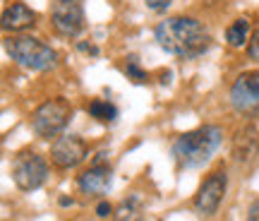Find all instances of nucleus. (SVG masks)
<instances>
[{"label": "nucleus", "instance_id": "1", "mask_svg": "<svg viewBox=\"0 0 259 221\" xmlns=\"http://www.w3.org/2000/svg\"><path fill=\"white\" fill-rule=\"evenodd\" d=\"M156 44L178 58H197L209 51L211 34L194 17H166L154 29Z\"/></svg>", "mask_w": 259, "mask_h": 221}, {"label": "nucleus", "instance_id": "2", "mask_svg": "<svg viewBox=\"0 0 259 221\" xmlns=\"http://www.w3.org/2000/svg\"><path fill=\"white\" fill-rule=\"evenodd\" d=\"M221 139L223 132L219 125H202L197 130L178 135L170 152H173V159L180 168H199L213 157Z\"/></svg>", "mask_w": 259, "mask_h": 221}, {"label": "nucleus", "instance_id": "3", "mask_svg": "<svg viewBox=\"0 0 259 221\" xmlns=\"http://www.w3.org/2000/svg\"><path fill=\"white\" fill-rule=\"evenodd\" d=\"M5 51L17 65L34 72L53 70L58 63V53L48 44H44L41 39L24 36V34H12L5 39Z\"/></svg>", "mask_w": 259, "mask_h": 221}, {"label": "nucleus", "instance_id": "4", "mask_svg": "<svg viewBox=\"0 0 259 221\" xmlns=\"http://www.w3.org/2000/svg\"><path fill=\"white\" fill-rule=\"evenodd\" d=\"M72 120V106L67 99L56 96V99H48L31 113V130L36 132V137L41 139H51L63 135V130L67 128V123Z\"/></svg>", "mask_w": 259, "mask_h": 221}, {"label": "nucleus", "instance_id": "5", "mask_svg": "<svg viewBox=\"0 0 259 221\" xmlns=\"http://www.w3.org/2000/svg\"><path fill=\"white\" fill-rule=\"evenodd\" d=\"M12 180L22 193H34L48 178V164L36 152H22L12 159Z\"/></svg>", "mask_w": 259, "mask_h": 221}, {"label": "nucleus", "instance_id": "6", "mask_svg": "<svg viewBox=\"0 0 259 221\" xmlns=\"http://www.w3.org/2000/svg\"><path fill=\"white\" fill-rule=\"evenodd\" d=\"M226 190H228L226 171H213L211 175L204 178V183L199 185V190L194 195V209L204 216H213L226 197Z\"/></svg>", "mask_w": 259, "mask_h": 221}, {"label": "nucleus", "instance_id": "7", "mask_svg": "<svg viewBox=\"0 0 259 221\" xmlns=\"http://www.w3.org/2000/svg\"><path fill=\"white\" fill-rule=\"evenodd\" d=\"M231 106L242 116L259 110V70H247L235 77L231 87Z\"/></svg>", "mask_w": 259, "mask_h": 221}, {"label": "nucleus", "instance_id": "8", "mask_svg": "<svg viewBox=\"0 0 259 221\" xmlns=\"http://www.w3.org/2000/svg\"><path fill=\"white\" fill-rule=\"evenodd\" d=\"M51 22L60 36H79L84 31V8L79 0H56L51 8Z\"/></svg>", "mask_w": 259, "mask_h": 221}, {"label": "nucleus", "instance_id": "9", "mask_svg": "<svg viewBox=\"0 0 259 221\" xmlns=\"http://www.w3.org/2000/svg\"><path fill=\"white\" fill-rule=\"evenodd\" d=\"M89 154V147L79 135H58L53 147H51V161L56 168H74L79 166Z\"/></svg>", "mask_w": 259, "mask_h": 221}, {"label": "nucleus", "instance_id": "10", "mask_svg": "<svg viewBox=\"0 0 259 221\" xmlns=\"http://www.w3.org/2000/svg\"><path fill=\"white\" fill-rule=\"evenodd\" d=\"M113 185V173L108 164H101V161H94V166H89L79 178H77V188L82 190L84 195H106Z\"/></svg>", "mask_w": 259, "mask_h": 221}, {"label": "nucleus", "instance_id": "11", "mask_svg": "<svg viewBox=\"0 0 259 221\" xmlns=\"http://www.w3.org/2000/svg\"><path fill=\"white\" fill-rule=\"evenodd\" d=\"M259 152V130L257 125H245L233 137V159L238 164H250Z\"/></svg>", "mask_w": 259, "mask_h": 221}, {"label": "nucleus", "instance_id": "12", "mask_svg": "<svg viewBox=\"0 0 259 221\" xmlns=\"http://www.w3.org/2000/svg\"><path fill=\"white\" fill-rule=\"evenodd\" d=\"M34 24H36V12L29 5H24V3H12L10 8H5L3 19H0L3 31H12V34L24 31V29L34 27Z\"/></svg>", "mask_w": 259, "mask_h": 221}, {"label": "nucleus", "instance_id": "13", "mask_svg": "<svg viewBox=\"0 0 259 221\" xmlns=\"http://www.w3.org/2000/svg\"><path fill=\"white\" fill-rule=\"evenodd\" d=\"M250 36H252V24H250V19H245V17H238L231 27L226 29V44L231 48H242L250 41Z\"/></svg>", "mask_w": 259, "mask_h": 221}, {"label": "nucleus", "instance_id": "14", "mask_svg": "<svg viewBox=\"0 0 259 221\" xmlns=\"http://www.w3.org/2000/svg\"><path fill=\"white\" fill-rule=\"evenodd\" d=\"M87 113L96 118L99 123H113V120L118 118V108L113 106L111 101H106V99H94L89 106H87Z\"/></svg>", "mask_w": 259, "mask_h": 221}, {"label": "nucleus", "instance_id": "15", "mask_svg": "<svg viewBox=\"0 0 259 221\" xmlns=\"http://www.w3.org/2000/svg\"><path fill=\"white\" fill-rule=\"evenodd\" d=\"M125 72H127V77L132 80L135 84H144L149 80V75L139 67V60H137V55H130L127 58V65H125Z\"/></svg>", "mask_w": 259, "mask_h": 221}, {"label": "nucleus", "instance_id": "16", "mask_svg": "<svg viewBox=\"0 0 259 221\" xmlns=\"http://www.w3.org/2000/svg\"><path fill=\"white\" fill-rule=\"evenodd\" d=\"M247 55L259 63V24L252 29V36H250V41H247Z\"/></svg>", "mask_w": 259, "mask_h": 221}, {"label": "nucleus", "instance_id": "17", "mask_svg": "<svg viewBox=\"0 0 259 221\" xmlns=\"http://www.w3.org/2000/svg\"><path fill=\"white\" fill-rule=\"evenodd\" d=\"M144 3L151 12H166L170 8V0H144Z\"/></svg>", "mask_w": 259, "mask_h": 221}, {"label": "nucleus", "instance_id": "18", "mask_svg": "<svg viewBox=\"0 0 259 221\" xmlns=\"http://www.w3.org/2000/svg\"><path fill=\"white\" fill-rule=\"evenodd\" d=\"M96 216H99V219H108V216H113V207L108 202H99L96 204Z\"/></svg>", "mask_w": 259, "mask_h": 221}, {"label": "nucleus", "instance_id": "19", "mask_svg": "<svg viewBox=\"0 0 259 221\" xmlns=\"http://www.w3.org/2000/svg\"><path fill=\"white\" fill-rule=\"evenodd\" d=\"M247 219L250 221H259V200L250 204V209H247Z\"/></svg>", "mask_w": 259, "mask_h": 221}, {"label": "nucleus", "instance_id": "20", "mask_svg": "<svg viewBox=\"0 0 259 221\" xmlns=\"http://www.w3.org/2000/svg\"><path fill=\"white\" fill-rule=\"evenodd\" d=\"M77 48H79L82 53H89V55H99V48H96V46H87V44H77Z\"/></svg>", "mask_w": 259, "mask_h": 221}, {"label": "nucleus", "instance_id": "21", "mask_svg": "<svg viewBox=\"0 0 259 221\" xmlns=\"http://www.w3.org/2000/svg\"><path fill=\"white\" fill-rule=\"evenodd\" d=\"M72 204V200H67V197H60V207H70Z\"/></svg>", "mask_w": 259, "mask_h": 221}]
</instances>
